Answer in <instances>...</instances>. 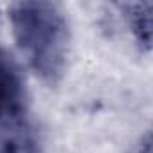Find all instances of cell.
Wrapping results in <instances>:
<instances>
[{
	"instance_id": "obj_1",
	"label": "cell",
	"mask_w": 153,
	"mask_h": 153,
	"mask_svg": "<svg viewBox=\"0 0 153 153\" xmlns=\"http://www.w3.org/2000/svg\"><path fill=\"white\" fill-rule=\"evenodd\" d=\"M16 45L40 79L56 85L67 67L70 33L63 11L51 2H18L9 9Z\"/></svg>"
},
{
	"instance_id": "obj_2",
	"label": "cell",
	"mask_w": 153,
	"mask_h": 153,
	"mask_svg": "<svg viewBox=\"0 0 153 153\" xmlns=\"http://www.w3.org/2000/svg\"><path fill=\"white\" fill-rule=\"evenodd\" d=\"M25 119V92L13 58L0 49V130Z\"/></svg>"
},
{
	"instance_id": "obj_3",
	"label": "cell",
	"mask_w": 153,
	"mask_h": 153,
	"mask_svg": "<svg viewBox=\"0 0 153 153\" xmlns=\"http://www.w3.org/2000/svg\"><path fill=\"white\" fill-rule=\"evenodd\" d=\"M151 11H153V4L144 2V4H133L130 13L133 34L146 51H149L151 47Z\"/></svg>"
},
{
	"instance_id": "obj_4",
	"label": "cell",
	"mask_w": 153,
	"mask_h": 153,
	"mask_svg": "<svg viewBox=\"0 0 153 153\" xmlns=\"http://www.w3.org/2000/svg\"><path fill=\"white\" fill-rule=\"evenodd\" d=\"M133 153H151V139H149V135H146L139 142V146L133 149Z\"/></svg>"
}]
</instances>
